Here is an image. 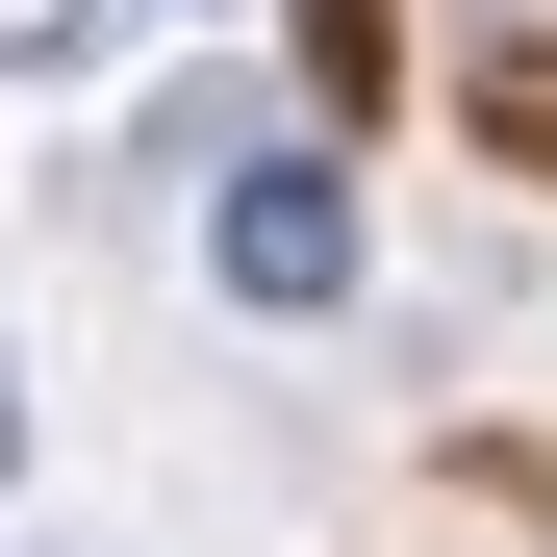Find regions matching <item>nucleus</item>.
<instances>
[{
	"instance_id": "f03ea898",
	"label": "nucleus",
	"mask_w": 557,
	"mask_h": 557,
	"mask_svg": "<svg viewBox=\"0 0 557 557\" xmlns=\"http://www.w3.org/2000/svg\"><path fill=\"white\" fill-rule=\"evenodd\" d=\"M0 482H26V381H0Z\"/></svg>"
},
{
	"instance_id": "f257e3e1",
	"label": "nucleus",
	"mask_w": 557,
	"mask_h": 557,
	"mask_svg": "<svg viewBox=\"0 0 557 557\" xmlns=\"http://www.w3.org/2000/svg\"><path fill=\"white\" fill-rule=\"evenodd\" d=\"M203 278L278 305V330H330V305H355V177H330V152H228V177H203Z\"/></svg>"
}]
</instances>
